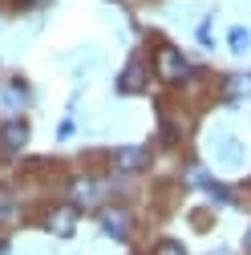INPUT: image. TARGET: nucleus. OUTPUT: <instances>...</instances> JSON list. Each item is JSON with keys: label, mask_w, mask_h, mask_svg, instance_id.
Instances as JSON below:
<instances>
[{"label": "nucleus", "mask_w": 251, "mask_h": 255, "mask_svg": "<svg viewBox=\"0 0 251 255\" xmlns=\"http://www.w3.org/2000/svg\"><path fill=\"white\" fill-rule=\"evenodd\" d=\"M154 61H158V77L170 81V85H182L186 77H191V65H186V57H182L174 45H166V41H158V49H154Z\"/></svg>", "instance_id": "f257e3e1"}, {"label": "nucleus", "mask_w": 251, "mask_h": 255, "mask_svg": "<svg viewBox=\"0 0 251 255\" xmlns=\"http://www.w3.org/2000/svg\"><path fill=\"white\" fill-rule=\"evenodd\" d=\"M150 85V65H146V57L138 53L130 65L122 69V77H118V93H142Z\"/></svg>", "instance_id": "f03ea898"}, {"label": "nucleus", "mask_w": 251, "mask_h": 255, "mask_svg": "<svg viewBox=\"0 0 251 255\" xmlns=\"http://www.w3.org/2000/svg\"><path fill=\"white\" fill-rule=\"evenodd\" d=\"M28 122H20V118H8L4 126H0V150L4 154H16L20 146H28Z\"/></svg>", "instance_id": "7ed1b4c3"}, {"label": "nucleus", "mask_w": 251, "mask_h": 255, "mask_svg": "<svg viewBox=\"0 0 251 255\" xmlns=\"http://www.w3.org/2000/svg\"><path fill=\"white\" fill-rule=\"evenodd\" d=\"M98 223L106 227V235H110V239H118V243L130 239V215H126V211L106 207V211H98Z\"/></svg>", "instance_id": "20e7f679"}, {"label": "nucleus", "mask_w": 251, "mask_h": 255, "mask_svg": "<svg viewBox=\"0 0 251 255\" xmlns=\"http://www.w3.org/2000/svg\"><path fill=\"white\" fill-rule=\"evenodd\" d=\"M110 158H114V166L126 170V174H134V170L146 166V150H142V146H122V150H114Z\"/></svg>", "instance_id": "39448f33"}, {"label": "nucleus", "mask_w": 251, "mask_h": 255, "mask_svg": "<svg viewBox=\"0 0 251 255\" xmlns=\"http://www.w3.org/2000/svg\"><path fill=\"white\" fill-rule=\"evenodd\" d=\"M73 223H77V211H73V207H61V211L49 215V231H57V235H73Z\"/></svg>", "instance_id": "423d86ee"}, {"label": "nucleus", "mask_w": 251, "mask_h": 255, "mask_svg": "<svg viewBox=\"0 0 251 255\" xmlns=\"http://www.w3.org/2000/svg\"><path fill=\"white\" fill-rule=\"evenodd\" d=\"M223 98L239 102V98H251V77L239 73V77H223Z\"/></svg>", "instance_id": "0eeeda50"}, {"label": "nucleus", "mask_w": 251, "mask_h": 255, "mask_svg": "<svg viewBox=\"0 0 251 255\" xmlns=\"http://www.w3.org/2000/svg\"><path fill=\"white\" fill-rule=\"evenodd\" d=\"M93 199H98V182H93V178H77V182H73V203L85 207V203H93Z\"/></svg>", "instance_id": "6e6552de"}, {"label": "nucleus", "mask_w": 251, "mask_h": 255, "mask_svg": "<svg viewBox=\"0 0 251 255\" xmlns=\"http://www.w3.org/2000/svg\"><path fill=\"white\" fill-rule=\"evenodd\" d=\"M227 45H231V53H247L251 49V33H247L243 24H235L231 33H227Z\"/></svg>", "instance_id": "1a4fd4ad"}, {"label": "nucleus", "mask_w": 251, "mask_h": 255, "mask_svg": "<svg viewBox=\"0 0 251 255\" xmlns=\"http://www.w3.org/2000/svg\"><path fill=\"white\" fill-rule=\"evenodd\" d=\"M150 255H186V247H182L178 239H158Z\"/></svg>", "instance_id": "9d476101"}, {"label": "nucleus", "mask_w": 251, "mask_h": 255, "mask_svg": "<svg viewBox=\"0 0 251 255\" xmlns=\"http://www.w3.org/2000/svg\"><path fill=\"white\" fill-rule=\"evenodd\" d=\"M0 255H8V243H4V239H0Z\"/></svg>", "instance_id": "9b49d317"}, {"label": "nucleus", "mask_w": 251, "mask_h": 255, "mask_svg": "<svg viewBox=\"0 0 251 255\" xmlns=\"http://www.w3.org/2000/svg\"><path fill=\"white\" fill-rule=\"evenodd\" d=\"M243 247H247V251H251V231H247V239H243Z\"/></svg>", "instance_id": "f8f14e48"}, {"label": "nucleus", "mask_w": 251, "mask_h": 255, "mask_svg": "<svg viewBox=\"0 0 251 255\" xmlns=\"http://www.w3.org/2000/svg\"><path fill=\"white\" fill-rule=\"evenodd\" d=\"M33 4H49V0H33Z\"/></svg>", "instance_id": "ddd939ff"}]
</instances>
